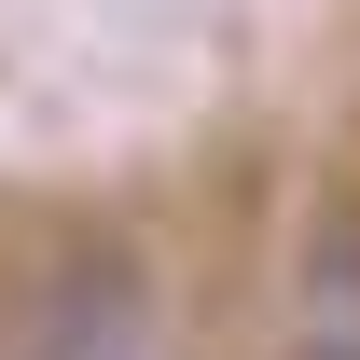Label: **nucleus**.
Instances as JSON below:
<instances>
[{
  "label": "nucleus",
  "instance_id": "f257e3e1",
  "mask_svg": "<svg viewBox=\"0 0 360 360\" xmlns=\"http://www.w3.org/2000/svg\"><path fill=\"white\" fill-rule=\"evenodd\" d=\"M28 360H153V291H139V264L84 250V264L42 291V319H28Z\"/></svg>",
  "mask_w": 360,
  "mask_h": 360
},
{
  "label": "nucleus",
  "instance_id": "f03ea898",
  "mask_svg": "<svg viewBox=\"0 0 360 360\" xmlns=\"http://www.w3.org/2000/svg\"><path fill=\"white\" fill-rule=\"evenodd\" d=\"M305 347L360 360V222H347V236H319V264H305Z\"/></svg>",
  "mask_w": 360,
  "mask_h": 360
}]
</instances>
